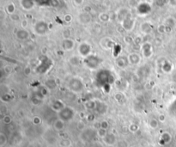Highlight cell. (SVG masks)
I'll return each instance as SVG.
<instances>
[{"label":"cell","instance_id":"cell-14","mask_svg":"<svg viewBox=\"0 0 176 147\" xmlns=\"http://www.w3.org/2000/svg\"><path fill=\"white\" fill-rule=\"evenodd\" d=\"M75 47V41L72 39H65L62 41V48L65 51H72Z\"/></svg>","mask_w":176,"mask_h":147},{"label":"cell","instance_id":"cell-32","mask_svg":"<svg viewBox=\"0 0 176 147\" xmlns=\"http://www.w3.org/2000/svg\"><path fill=\"white\" fill-rule=\"evenodd\" d=\"M107 133H108L107 132L106 129H103V128H98V129H97V136L100 137L102 139L107 136Z\"/></svg>","mask_w":176,"mask_h":147},{"label":"cell","instance_id":"cell-47","mask_svg":"<svg viewBox=\"0 0 176 147\" xmlns=\"http://www.w3.org/2000/svg\"><path fill=\"white\" fill-rule=\"evenodd\" d=\"M77 128L81 131H83L85 129V124L82 121H78L77 122Z\"/></svg>","mask_w":176,"mask_h":147},{"label":"cell","instance_id":"cell-52","mask_svg":"<svg viewBox=\"0 0 176 147\" xmlns=\"http://www.w3.org/2000/svg\"><path fill=\"white\" fill-rule=\"evenodd\" d=\"M125 41H126L127 44H131L132 42V38L130 37V36H126L125 37Z\"/></svg>","mask_w":176,"mask_h":147},{"label":"cell","instance_id":"cell-19","mask_svg":"<svg viewBox=\"0 0 176 147\" xmlns=\"http://www.w3.org/2000/svg\"><path fill=\"white\" fill-rule=\"evenodd\" d=\"M129 64L128 62V59L126 57H118L116 58V65L120 69H124L127 66V65Z\"/></svg>","mask_w":176,"mask_h":147},{"label":"cell","instance_id":"cell-15","mask_svg":"<svg viewBox=\"0 0 176 147\" xmlns=\"http://www.w3.org/2000/svg\"><path fill=\"white\" fill-rule=\"evenodd\" d=\"M103 141L107 146H113L116 143V136L112 133H107V136L103 139Z\"/></svg>","mask_w":176,"mask_h":147},{"label":"cell","instance_id":"cell-42","mask_svg":"<svg viewBox=\"0 0 176 147\" xmlns=\"http://www.w3.org/2000/svg\"><path fill=\"white\" fill-rule=\"evenodd\" d=\"M108 126H109V124H108V122L107 121H101L100 123V128H103V129L107 130L108 128Z\"/></svg>","mask_w":176,"mask_h":147},{"label":"cell","instance_id":"cell-57","mask_svg":"<svg viewBox=\"0 0 176 147\" xmlns=\"http://www.w3.org/2000/svg\"><path fill=\"white\" fill-rule=\"evenodd\" d=\"M74 3H76V5H79L78 3H80V5H81L83 3V1H74Z\"/></svg>","mask_w":176,"mask_h":147},{"label":"cell","instance_id":"cell-17","mask_svg":"<svg viewBox=\"0 0 176 147\" xmlns=\"http://www.w3.org/2000/svg\"><path fill=\"white\" fill-rule=\"evenodd\" d=\"M65 107V106L64 102H63L62 101H60V100H56V101H54L52 103V105H51V108H52V110H54V111H56V112H58V113H59Z\"/></svg>","mask_w":176,"mask_h":147},{"label":"cell","instance_id":"cell-23","mask_svg":"<svg viewBox=\"0 0 176 147\" xmlns=\"http://www.w3.org/2000/svg\"><path fill=\"white\" fill-rule=\"evenodd\" d=\"M52 126H53V129L55 131H58V132H60L64 129L65 127V122L63 121H61L60 119H58L56 120L53 124H52Z\"/></svg>","mask_w":176,"mask_h":147},{"label":"cell","instance_id":"cell-30","mask_svg":"<svg viewBox=\"0 0 176 147\" xmlns=\"http://www.w3.org/2000/svg\"><path fill=\"white\" fill-rule=\"evenodd\" d=\"M69 62H70V64H71L72 66H78V65L80 64V59H79V58L76 57V56H72V57L70 58Z\"/></svg>","mask_w":176,"mask_h":147},{"label":"cell","instance_id":"cell-37","mask_svg":"<svg viewBox=\"0 0 176 147\" xmlns=\"http://www.w3.org/2000/svg\"><path fill=\"white\" fill-rule=\"evenodd\" d=\"M6 143H7V137L3 133H0V146H4Z\"/></svg>","mask_w":176,"mask_h":147},{"label":"cell","instance_id":"cell-4","mask_svg":"<svg viewBox=\"0 0 176 147\" xmlns=\"http://www.w3.org/2000/svg\"><path fill=\"white\" fill-rule=\"evenodd\" d=\"M68 88L75 94H79L83 90L84 85L83 83L82 82L81 79L77 78V77H74L72 79L70 80L69 84H68Z\"/></svg>","mask_w":176,"mask_h":147},{"label":"cell","instance_id":"cell-24","mask_svg":"<svg viewBox=\"0 0 176 147\" xmlns=\"http://www.w3.org/2000/svg\"><path fill=\"white\" fill-rule=\"evenodd\" d=\"M162 70L164 73H170L173 70V65L169 61H165L162 65Z\"/></svg>","mask_w":176,"mask_h":147},{"label":"cell","instance_id":"cell-13","mask_svg":"<svg viewBox=\"0 0 176 147\" xmlns=\"http://www.w3.org/2000/svg\"><path fill=\"white\" fill-rule=\"evenodd\" d=\"M35 3H36V2L32 1V0H22V1H20V6L24 10H31L34 7Z\"/></svg>","mask_w":176,"mask_h":147},{"label":"cell","instance_id":"cell-29","mask_svg":"<svg viewBox=\"0 0 176 147\" xmlns=\"http://www.w3.org/2000/svg\"><path fill=\"white\" fill-rule=\"evenodd\" d=\"M175 24L176 21L175 20V18H173V17H168V18H167L166 21H165V25L168 26V27H170V28H172L175 26Z\"/></svg>","mask_w":176,"mask_h":147},{"label":"cell","instance_id":"cell-49","mask_svg":"<svg viewBox=\"0 0 176 147\" xmlns=\"http://www.w3.org/2000/svg\"><path fill=\"white\" fill-rule=\"evenodd\" d=\"M103 89H104V90H105L106 93H108L109 90H110V89H111V85L110 84H106V85L103 86Z\"/></svg>","mask_w":176,"mask_h":147},{"label":"cell","instance_id":"cell-51","mask_svg":"<svg viewBox=\"0 0 176 147\" xmlns=\"http://www.w3.org/2000/svg\"><path fill=\"white\" fill-rule=\"evenodd\" d=\"M24 73L27 76H28L29 74L31 73V68H30V66H26L25 69H24Z\"/></svg>","mask_w":176,"mask_h":147},{"label":"cell","instance_id":"cell-1","mask_svg":"<svg viewBox=\"0 0 176 147\" xmlns=\"http://www.w3.org/2000/svg\"><path fill=\"white\" fill-rule=\"evenodd\" d=\"M96 80L102 84V86L106 84L112 85L113 83H115V78L113 76L112 72L108 70H101L96 75Z\"/></svg>","mask_w":176,"mask_h":147},{"label":"cell","instance_id":"cell-27","mask_svg":"<svg viewBox=\"0 0 176 147\" xmlns=\"http://www.w3.org/2000/svg\"><path fill=\"white\" fill-rule=\"evenodd\" d=\"M171 139H172V137L168 133H164L161 137V142L162 141V142H164V144H168L171 141Z\"/></svg>","mask_w":176,"mask_h":147},{"label":"cell","instance_id":"cell-50","mask_svg":"<svg viewBox=\"0 0 176 147\" xmlns=\"http://www.w3.org/2000/svg\"><path fill=\"white\" fill-rule=\"evenodd\" d=\"M21 25H22L23 29H25L26 28H27V26H28V20H26V19L23 20V21L21 22Z\"/></svg>","mask_w":176,"mask_h":147},{"label":"cell","instance_id":"cell-18","mask_svg":"<svg viewBox=\"0 0 176 147\" xmlns=\"http://www.w3.org/2000/svg\"><path fill=\"white\" fill-rule=\"evenodd\" d=\"M130 13L129 10L126 9V8H121L118 10L117 12V19L120 23H121L126 17L128 16V14Z\"/></svg>","mask_w":176,"mask_h":147},{"label":"cell","instance_id":"cell-26","mask_svg":"<svg viewBox=\"0 0 176 147\" xmlns=\"http://www.w3.org/2000/svg\"><path fill=\"white\" fill-rule=\"evenodd\" d=\"M79 19L81 21V23H84V24H87L90 22V16L89 13H85V12H82V14H80L79 16Z\"/></svg>","mask_w":176,"mask_h":147},{"label":"cell","instance_id":"cell-25","mask_svg":"<svg viewBox=\"0 0 176 147\" xmlns=\"http://www.w3.org/2000/svg\"><path fill=\"white\" fill-rule=\"evenodd\" d=\"M5 11L7 14L12 16L15 14L16 12V5L13 3H9L6 6H5Z\"/></svg>","mask_w":176,"mask_h":147},{"label":"cell","instance_id":"cell-22","mask_svg":"<svg viewBox=\"0 0 176 147\" xmlns=\"http://www.w3.org/2000/svg\"><path fill=\"white\" fill-rule=\"evenodd\" d=\"M140 29L144 35H149L152 32V25L148 22H144L140 26Z\"/></svg>","mask_w":176,"mask_h":147},{"label":"cell","instance_id":"cell-12","mask_svg":"<svg viewBox=\"0 0 176 147\" xmlns=\"http://www.w3.org/2000/svg\"><path fill=\"white\" fill-rule=\"evenodd\" d=\"M127 59H128L129 64L132 65V66H138L141 62V56L138 53H136V52L130 53L127 56Z\"/></svg>","mask_w":176,"mask_h":147},{"label":"cell","instance_id":"cell-6","mask_svg":"<svg viewBox=\"0 0 176 147\" xmlns=\"http://www.w3.org/2000/svg\"><path fill=\"white\" fill-rule=\"evenodd\" d=\"M101 60L99 57H97L96 55L91 54L90 56H89L88 58H86L84 59V64L86 65V66L91 70H96L99 67V66L101 65Z\"/></svg>","mask_w":176,"mask_h":147},{"label":"cell","instance_id":"cell-58","mask_svg":"<svg viewBox=\"0 0 176 147\" xmlns=\"http://www.w3.org/2000/svg\"><path fill=\"white\" fill-rule=\"evenodd\" d=\"M175 139H176V135H175Z\"/></svg>","mask_w":176,"mask_h":147},{"label":"cell","instance_id":"cell-38","mask_svg":"<svg viewBox=\"0 0 176 147\" xmlns=\"http://www.w3.org/2000/svg\"><path fill=\"white\" fill-rule=\"evenodd\" d=\"M11 96L10 95H9V94H3V95H2V97H1V100H2V101H3V102H7V101H11Z\"/></svg>","mask_w":176,"mask_h":147},{"label":"cell","instance_id":"cell-46","mask_svg":"<svg viewBox=\"0 0 176 147\" xmlns=\"http://www.w3.org/2000/svg\"><path fill=\"white\" fill-rule=\"evenodd\" d=\"M70 36H71V32H70V30H65V31L63 32L64 40H65V39H70Z\"/></svg>","mask_w":176,"mask_h":147},{"label":"cell","instance_id":"cell-7","mask_svg":"<svg viewBox=\"0 0 176 147\" xmlns=\"http://www.w3.org/2000/svg\"><path fill=\"white\" fill-rule=\"evenodd\" d=\"M77 52L81 57L86 59L92 54V47L88 42H82L77 47Z\"/></svg>","mask_w":176,"mask_h":147},{"label":"cell","instance_id":"cell-36","mask_svg":"<svg viewBox=\"0 0 176 147\" xmlns=\"http://www.w3.org/2000/svg\"><path fill=\"white\" fill-rule=\"evenodd\" d=\"M129 130H130V132L135 133H137L139 130V126H138V125H137L135 123H132V124H131L129 126Z\"/></svg>","mask_w":176,"mask_h":147},{"label":"cell","instance_id":"cell-56","mask_svg":"<svg viewBox=\"0 0 176 147\" xmlns=\"http://www.w3.org/2000/svg\"><path fill=\"white\" fill-rule=\"evenodd\" d=\"M11 19H12V20L16 21V20H18V19H19V17H18L17 15H15V14H14V15H12V16H11Z\"/></svg>","mask_w":176,"mask_h":147},{"label":"cell","instance_id":"cell-3","mask_svg":"<svg viewBox=\"0 0 176 147\" xmlns=\"http://www.w3.org/2000/svg\"><path fill=\"white\" fill-rule=\"evenodd\" d=\"M75 115V111L72 108L65 106L59 113H58V119L63 121L64 122L72 121Z\"/></svg>","mask_w":176,"mask_h":147},{"label":"cell","instance_id":"cell-31","mask_svg":"<svg viewBox=\"0 0 176 147\" xmlns=\"http://www.w3.org/2000/svg\"><path fill=\"white\" fill-rule=\"evenodd\" d=\"M96 104H97V101H88L85 103V106L89 109H96Z\"/></svg>","mask_w":176,"mask_h":147},{"label":"cell","instance_id":"cell-55","mask_svg":"<svg viewBox=\"0 0 176 147\" xmlns=\"http://www.w3.org/2000/svg\"><path fill=\"white\" fill-rule=\"evenodd\" d=\"M141 42H142V39L140 37H137L136 40H135V43L139 45V44H141Z\"/></svg>","mask_w":176,"mask_h":147},{"label":"cell","instance_id":"cell-40","mask_svg":"<svg viewBox=\"0 0 176 147\" xmlns=\"http://www.w3.org/2000/svg\"><path fill=\"white\" fill-rule=\"evenodd\" d=\"M157 31L161 34H163V33H166V26L163 24L159 25L157 27Z\"/></svg>","mask_w":176,"mask_h":147},{"label":"cell","instance_id":"cell-21","mask_svg":"<svg viewBox=\"0 0 176 147\" xmlns=\"http://www.w3.org/2000/svg\"><path fill=\"white\" fill-rule=\"evenodd\" d=\"M16 36L18 40H21V41H25L27 39H28L29 37V33L28 31H27L26 29H20L16 32Z\"/></svg>","mask_w":176,"mask_h":147},{"label":"cell","instance_id":"cell-34","mask_svg":"<svg viewBox=\"0 0 176 147\" xmlns=\"http://www.w3.org/2000/svg\"><path fill=\"white\" fill-rule=\"evenodd\" d=\"M158 125H159V121L156 119H151L149 122V126H151V129H156L158 127Z\"/></svg>","mask_w":176,"mask_h":147},{"label":"cell","instance_id":"cell-2","mask_svg":"<svg viewBox=\"0 0 176 147\" xmlns=\"http://www.w3.org/2000/svg\"><path fill=\"white\" fill-rule=\"evenodd\" d=\"M52 66V62L49 58L46 56H42L40 59V63L35 68V72L37 74H45L48 72Z\"/></svg>","mask_w":176,"mask_h":147},{"label":"cell","instance_id":"cell-54","mask_svg":"<svg viewBox=\"0 0 176 147\" xmlns=\"http://www.w3.org/2000/svg\"><path fill=\"white\" fill-rule=\"evenodd\" d=\"M87 120L89 121H93L95 120V115H89L87 116Z\"/></svg>","mask_w":176,"mask_h":147},{"label":"cell","instance_id":"cell-39","mask_svg":"<svg viewBox=\"0 0 176 147\" xmlns=\"http://www.w3.org/2000/svg\"><path fill=\"white\" fill-rule=\"evenodd\" d=\"M11 121H12V119H11V117H10V115H5V116L3 118V122L4 123V124H6V125L10 124Z\"/></svg>","mask_w":176,"mask_h":147},{"label":"cell","instance_id":"cell-28","mask_svg":"<svg viewBox=\"0 0 176 147\" xmlns=\"http://www.w3.org/2000/svg\"><path fill=\"white\" fill-rule=\"evenodd\" d=\"M46 87L48 88L49 90H54V89H56V87H57L56 82H55L53 79H48V80L46 82Z\"/></svg>","mask_w":176,"mask_h":147},{"label":"cell","instance_id":"cell-43","mask_svg":"<svg viewBox=\"0 0 176 147\" xmlns=\"http://www.w3.org/2000/svg\"><path fill=\"white\" fill-rule=\"evenodd\" d=\"M114 98H115V100H116V101H122V100H123L124 96H123V94H122V93H116V94H115V96H114Z\"/></svg>","mask_w":176,"mask_h":147},{"label":"cell","instance_id":"cell-44","mask_svg":"<svg viewBox=\"0 0 176 147\" xmlns=\"http://www.w3.org/2000/svg\"><path fill=\"white\" fill-rule=\"evenodd\" d=\"M33 123L34 125H40L41 123V119L39 117V116H34L33 118Z\"/></svg>","mask_w":176,"mask_h":147},{"label":"cell","instance_id":"cell-33","mask_svg":"<svg viewBox=\"0 0 176 147\" xmlns=\"http://www.w3.org/2000/svg\"><path fill=\"white\" fill-rule=\"evenodd\" d=\"M59 145L61 147H70L72 146V141L69 139H65L60 141Z\"/></svg>","mask_w":176,"mask_h":147},{"label":"cell","instance_id":"cell-5","mask_svg":"<svg viewBox=\"0 0 176 147\" xmlns=\"http://www.w3.org/2000/svg\"><path fill=\"white\" fill-rule=\"evenodd\" d=\"M33 31L37 35H45L49 31V26L45 21H38L34 25Z\"/></svg>","mask_w":176,"mask_h":147},{"label":"cell","instance_id":"cell-9","mask_svg":"<svg viewBox=\"0 0 176 147\" xmlns=\"http://www.w3.org/2000/svg\"><path fill=\"white\" fill-rule=\"evenodd\" d=\"M151 4H150L148 2H140L136 8L137 14L140 17H144L147 16L151 12Z\"/></svg>","mask_w":176,"mask_h":147},{"label":"cell","instance_id":"cell-48","mask_svg":"<svg viewBox=\"0 0 176 147\" xmlns=\"http://www.w3.org/2000/svg\"><path fill=\"white\" fill-rule=\"evenodd\" d=\"M91 10L92 9L89 5H84L83 6V12H85V13H89L91 11Z\"/></svg>","mask_w":176,"mask_h":147},{"label":"cell","instance_id":"cell-8","mask_svg":"<svg viewBox=\"0 0 176 147\" xmlns=\"http://www.w3.org/2000/svg\"><path fill=\"white\" fill-rule=\"evenodd\" d=\"M135 23H136V19L133 17V16L131 15V12L128 14V16L126 17V18L120 23V24L123 27L124 30L126 31V32L132 31L134 27H135Z\"/></svg>","mask_w":176,"mask_h":147},{"label":"cell","instance_id":"cell-11","mask_svg":"<svg viewBox=\"0 0 176 147\" xmlns=\"http://www.w3.org/2000/svg\"><path fill=\"white\" fill-rule=\"evenodd\" d=\"M141 50L143 56L145 59H150L153 55V47L150 42H144L141 46Z\"/></svg>","mask_w":176,"mask_h":147},{"label":"cell","instance_id":"cell-16","mask_svg":"<svg viewBox=\"0 0 176 147\" xmlns=\"http://www.w3.org/2000/svg\"><path fill=\"white\" fill-rule=\"evenodd\" d=\"M101 47L105 49H109L113 48L115 46V43L113 42V40H111L109 38H102V40L101 41Z\"/></svg>","mask_w":176,"mask_h":147},{"label":"cell","instance_id":"cell-45","mask_svg":"<svg viewBox=\"0 0 176 147\" xmlns=\"http://www.w3.org/2000/svg\"><path fill=\"white\" fill-rule=\"evenodd\" d=\"M64 20L66 22V23H71L72 21V16L71 14H66L64 17Z\"/></svg>","mask_w":176,"mask_h":147},{"label":"cell","instance_id":"cell-20","mask_svg":"<svg viewBox=\"0 0 176 147\" xmlns=\"http://www.w3.org/2000/svg\"><path fill=\"white\" fill-rule=\"evenodd\" d=\"M96 110V113L99 114V115H105L107 110V105L106 103H104V102L97 101Z\"/></svg>","mask_w":176,"mask_h":147},{"label":"cell","instance_id":"cell-10","mask_svg":"<svg viewBox=\"0 0 176 147\" xmlns=\"http://www.w3.org/2000/svg\"><path fill=\"white\" fill-rule=\"evenodd\" d=\"M96 134H97V130H95L94 128L84 129L81 134V139H82V140L88 142V141L92 140Z\"/></svg>","mask_w":176,"mask_h":147},{"label":"cell","instance_id":"cell-53","mask_svg":"<svg viewBox=\"0 0 176 147\" xmlns=\"http://www.w3.org/2000/svg\"><path fill=\"white\" fill-rule=\"evenodd\" d=\"M165 115H160L159 116H158V121H161V122H163V121H165Z\"/></svg>","mask_w":176,"mask_h":147},{"label":"cell","instance_id":"cell-41","mask_svg":"<svg viewBox=\"0 0 176 147\" xmlns=\"http://www.w3.org/2000/svg\"><path fill=\"white\" fill-rule=\"evenodd\" d=\"M32 103L34 105H39L41 103V100L40 98H38L37 97H34L32 98Z\"/></svg>","mask_w":176,"mask_h":147},{"label":"cell","instance_id":"cell-35","mask_svg":"<svg viewBox=\"0 0 176 147\" xmlns=\"http://www.w3.org/2000/svg\"><path fill=\"white\" fill-rule=\"evenodd\" d=\"M99 18L100 20L102 22H108L110 20V16L107 14V13H101L100 16H99Z\"/></svg>","mask_w":176,"mask_h":147}]
</instances>
